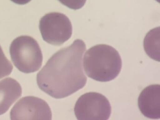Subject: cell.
Here are the masks:
<instances>
[{"mask_svg":"<svg viewBox=\"0 0 160 120\" xmlns=\"http://www.w3.org/2000/svg\"><path fill=\"white\" fill-rule=\"evenodd\" d=\"M86 44L81 39L57 52L37 74L40 89L55 98L69 96L87 82L82 64Z\"/></svg>","mask_w":160,"mask_h":120,"instance_id":"obj_1","label":"cell"},{"mask_svg":"<svg viewBox=\"0 0 160 120\" xmlns=\"http://www.w3.org/2000/svg\"><path fill=\"white\" fill-rule=\"evenodd\" d=\"M83 65L88 77L97 81H110L118 77L122 62L118 52L111 46L100 44L89 49Z\"/></svg>","mask_w":160,"mask_h":120,"instance_id":"obj_2","label":"cell"},{"mask_svg":"<svg viewBox=\"0 0 160 120\" xmlns=\"http://www.w3.org/2000/svg\"><path fill=\"white\" fill-rule=\"evenodd\" d=\"M10 52L13 63L21 72H36L42 66V50L38 42L32 37L21 36L17 38L11 44Z\"/></svg>","mask_w":160,"mask_h":120,"instance_id":"obj_3","label":"cell"},{"mask_svg":"<svg viewBox=\"0 0 160 120\" xmlns=\"http://www.w3.org/2000/svg\"><path fill=\"white\" fill-rule=\"evenodd\" d=\"M39 28L43 40L55 46L62 45L72 34L71 21L66 15L59 12L45 15L40 20Z\"/></svg>","mask_w":160,"mask_h":120,"instance_id":"obj_4","label":"cell"},{"mask_svg":"<svg viewBox=\"0 0 160 120\" xmlns=\"http://www.w3.org/2000/svg\"><path fill=\"white\" fill-rule=\"evenodd\" d=\"M110 103L99 93L90 92L79 97L76 103L75 114L78 120H107L111 114Z\"/></svg>","mask_w":160,"mask_h":120,"instance_id":"obj_5","label":"cell"},{"mask_svg":"<svg viewBox=\"0 0 160 120\" xmlns=\"http://www.w3.org/2000/svg\"><path fill=\"white\" fill-rule=\"evenodd\" d=\"M12 120L52 119V112L48 103L41 98L27 96L18 100L11 111Z\"/></svg>","mask_w":160,"mask_h":120,"instance_id":"obj_6","label":"cell"},{"mask_svg":"<svg viewBox=\"0 0 160 120\" xmlns=\"http://www.w3.org/2000/svg\"><path fill=\"white\" fill-rule=\"evenodd\" d=\"M138 105L141 113L147 118L160 119V84L150 85L145 88L139 95Z\"/></svg>","mask_w":160,"mask_h":120,"instance_id":"obj_7","label":"cell"},{"mask_svg":"<svg viewBox=\"0 0 160 120\" xmlns=\"http://www.w3.org/2000/svg\"><path fill=\"white\" fill-rule=\"evenodd\" d=\"M22 92L21 85L13 78H6L0 81V115L9 110Z\"/></svg>","mask_w":160,"mask_h":120,"instance_id":"obj_8","label":"cell"},{"mask_svg":"<svg viewBox=\"0 0 160 120\" xmlns=\"http://www.w3.org/2000/svg\"><path fill=\"white\" fill-rule=\"evenodd\" d=\"M144 49L148 56L160 62V27L148 33L144 40Z\"/></svg>","mask_w":160,"mask_h":120,"instance_id":"obj_9","label":"cell"},{"mask_svg":"<svg viewBox=\"0 0 160 120\" xmlns=\"http://www.w3.org/2000/svg\"><path fill=\"white\" fill-rule=\"evenodd\" d=\"M13 68L12 65L5 56L0 46V79L10 75Z\"/></svg>","mask_w":160,"mask_h":120,"instance_id":"obj_10","label":"cell"},{"mask_svg":"<svg viewBox=\"0 0 160 120\" xmlns=\"http://www.w3.org/2000/svg\"><path fill=\"white\" fill-rule=\"evenodd\" d=\"M62 4L69 8L77 10L82 8L86 3L87 0H58Z\"/></svg>","mask_w":160,"mask_h":120,"instance_id":"obj_11","label":"cell"},{"mask_svg":"<svg viewBox=\"0 0 160 120\" xmlns=\"http://www.w3.org/2000/svg\"><path fill=\"white\" fill-rule=\"evenodd\" d=\"M11 1L18 4L24 5L29 2L31 0H11Z\"/></svg>","mask_w":160,"mask_h":120,"instance_id":"obj_12","label":"cell"}]
</instances>
